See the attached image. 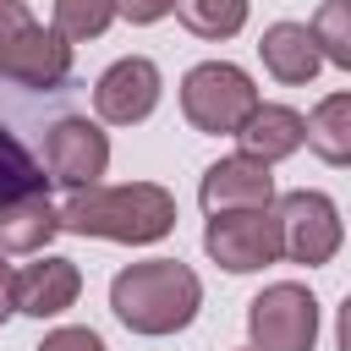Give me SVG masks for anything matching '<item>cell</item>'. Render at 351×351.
<instances>
[{
    "instance_id": "cell-15",
    "label": "cell",
    "mask_w": 351,
    "mask_h": 351,
    "mask_svg": "<svg viewBox=\"0 0 351 351\" xmlns=\"http://www.w3.org/2000/svg\"><path fill=\"white\" fill-rule=\"evenodd\" d=\"M49 186V176H44V159L11 132V121L0 115V203H11V197H33V192H44Z\"/></svg>"
},
{
    "instance_id": "cell-11",
    "label": "cell",
    "mask_w": 351,
    "mask_h": 351,
    "mask_svg": "<svg viewBox=\"0 0 351 351\" xmlns=\"http://www.w3.org/2000/svg\"><path fill=\"white\" fill-rule=\"evenodd\" d=\"M77 291H82V274H77L71 258H38V263H27V269L11 274V302H16V313H27V318H55V313H66V307L77 302Z\"/></svg>"
},
{
    "instance_id": "cell-5",
    "label": "cell",
    "mask_w": 351,
    "mask_h": 351,
    "mask_svg": "<svg viewBox=\"0 0 351 351\" xmlns=\"http://www.w3.org/2000/svg\"><path fill=\"white\" fill-rule=\"evenodd\" d=\"M247 335H252V351H313L318 340V302L307 285H269L252 296L247 307Z\"/></svg>"
},
{
    "instance_id": "cell-20",
    "label": "cell",
    "mask_w": 351,
    "mask_h": 351,
    "mask_svg": "<svg viewBox=\"0 0 351 351\" xmlns=\"http://www.w3.org/2000/svg\"><path fill=\"white\" fill-rule=\"evenodd\" d=\"M38 351H104V340H99L93 329L71 324V329H55V335H44V346H38Z\"/></svg>"
},
{
    "instance_id": "cell-1",
    "label": "cell",
    "mask_w": 351,
    "mask_h": 351,
    "mask_svg": "<svg viewBox=\"0 0 351 351\" xmlns=\"http://www.w3.org/2000/svg\"><path fill=\"white\" fill-rule=\"evenodd\" d=\"M60 230L71 236H104V241H159L176 230V197L159 181H126V186H82L55 208Z\"/></svg>"
},
{
    "instance_id": "cell-22",
    "label": "cell",
    "mask_w": 351,
    "mask_h": 351,
    "mask_svg": "<svg viewBox=\"0 0 351 351\" xmlns=\"http://www.w3.org/2000/svg\"><path fill=\"white\" fill-rule=\"evenodd\" d=\"M11 274H16V269H11L5 258H0V324H5L11 313H16V302H11Z\"/></svg>"
},
{
    "instance_id": "cell-7",
    "label": "cell",
    "mask_w": 351,
    "mask_h": 351,
    "mask_svg": "<svg viewBox=\"0 0 351 351\" xmlns=\"http://www.w3.org/2000/svg\"><path fill=\"white\" fill-rule=\"evenodd\" d=\"M203 247L219 269L230 274H252L263 263L280 258V225L269 208H230V214H208L203 225Z\"/></svg>"
},
{
    "instance_id": "cell-18",
    "label": "cell",
    "mask_w": 351,
    "mask_h": 351,
    "mask_svg": "<svg viewBox=\"0 0 351 351\" xmlns=\"http://www.w3.org/2000/svg\"><path fill=\"white\" fill-rule=\"evenodd\" d=\"M307 33H313V44H318L324 60H335V66L351 71V0H324Z\"/></svg>"
},
{
    "instance_id": "cell-8",
    "label": "cell",
    "mask_w": 351,
    "mask_h": 351,
    "mask_svg": "<svg viewBox=\"0 0 351 351\" xmlns=\"http://www.w3.org/2000/svg\"><path fill=\"white\" fill-rule=\"evenodd\" d=\"M44 170L66 192L99 186V176L110 170V137L82 115H55L44 126Z\"/></svg>"
},
{
    "instance_id": "cell-3",
    "label": "cell",
    "mask_w": 351,
    "mask_h": 351,
    "mask_svg": "<svg viewBox=\"0 0 351 351\" xmlns=\"http://www.w3.org/2000/svg\"><path fill=\"white\" fill-rule=\"evenodd\" d=\"M71 77V44L38 27L22 0H0V82L27 93H60Z\"/></svg>"
},
{
    "instance_id": "cell-6",
    "label": "cell",
    "mask_w": 351,
    "mask_h": 351,
    "mask_svg": "<svg viewBox=\"0 0 351 351\" xmlns=\"http://www.w3.org/2000/svg\"><path fill=\"white\" fill-rule=\"evenodd\" d=\"M274 225H280V258L291 263L318 269L340 252V208L324 192H285L274 208Z\"/></svg>"
},
{
    "instance_id": "cell-13",
    "label": "cell",
    "mask_w": 351,
    "mask_h": 351,
    "mask_svg": "<svg viewBox=\"0 0 351 351\" xmlns=\"http://www.w3.org/2000/svg\"><path fill=\"white\" fill-rule=\"evenodd\" d=\"M236 143H241L247 159L274 165V159H291V154L307 143V126H302V115H296L291 104H258V110L236 126Z\"/></svg>"
},
{
    "instance_id": "cell-21",
    "label": "cell",
    "mask_w": 351,
    "mask_h": 351,
    "mask_svg": "<svg viewBox=\"0 0 351 351\" xmlns=\"http://www.w3.org/2000/svg\"><path fill=\"white\" fill-rule=\"evenodd\" d=\"M170 11H176V0H115V16H126V22H159Z\"/></svg>"
},
{
    "instance_id": "cell-19",
    "label": "cell",
    "mask_w": 351,
    "mask_h": 351,
    "mask_svg": "<svg viewBox=\"0 0 351 351\" xmlns=\"http://www.w3.org/2000/svg\"><path fill=\"white\" fill-rule=\"evenodd\" d=\"M115 22V0H55V33L66 44H88Z\"/></svg>"
},
{
    "instance_id": "cell-10",
    "label": "cell",
    "mask_w": 351,
    "mask_h": 351,
    "mask_svg": "<svg viewBox=\"0 0 351 351\" xmlns=\"http://www.w3.org/2000/svg\"><path fill=\"white\" fill-rule=\"evenodd\" d=\"M197 203L208 214H230V208H269L274 203V176L269 165L236 154V159H219L203 170V186H197Z\"/></svg>"
},
{
    "instance_id": "cell-4",
    "label": "cell",
    "mask_w": 351,
    "mask_h": 351,
    "mask_svg": "<svg viewBox=\"0 0 351 351\" xmlns=\"http://www.w3.org/2000/svg\"><path fill=\"white\" fill-rule=\"evenodd\" d=\"M258 88L241 66L230 60H203L181 77V115L197 126V132H214V137H236V126L258 110Z\"/></svg>"
},
{
    "instance_id": "cell-12",
    "label": "cell",
    "mask_w": 351,
    "mask_h": 351,
    "mask_svg": "<svg viewBox=\"0 0 351 351\" xmlns=\"http://www.w3.org/2000/svg\"><path fill=\"white\" fill-rule=\"evenodd\" d=\"M258 55H263V71H269L274 82H285V88L313 82V77H318V66H324V55H318V44H313L307 22H274V27H263Z\"/></svg>"
},
{
    "instance_id": "cell-17",
    "label": "cell",
    "mask_w": 351,
    "mask_h": 351,
    "mask_svg": "<svg viewBox=\"0 0 351 351\" xmlns=\"http://www.w3.org/2000/svg\"><path fill=\"white\" fill-rule=\"evenodd\" d=\"M176 16L197 38H230L247 22V0H176Z\"/></svg>"
},
{
    "instance_id": "cell-9",
    "label": "cell",
    "mask_w": 351,
    "mask_h": 351,
    "mask_svg": "<svg viewBox=\"0 0 351 351\" xmlns=\"http://www.w3.org/2000/svg\"><path fill=\"white\" fill-rule=\"evenodd\" d=\"M159 66L148 60V55H126V60H115L99 82H93V110H99V121H110V126H137V121H148L154 115V104H159Z\"/></svg>"
},
{
    "instance_id": "cell-14",
    "label": "cell",
    "mask_w": 351,
    "mask_h": 351,
    "mask_svg": "<svg viewBox=\"0 0 351 351\" xmlns=\"http://www.w3.org/2000/svg\"><path fill=\"white\" fill-rule=\"evenodd\" d=\"M55 230H60V219L44 192L0 203V252H44Z\"/></svg>"
},
{
    "instance_id": "cell-2",
    "label": "cell",
    "mask_w": 351,
    "mask_h": 351,
    "mask_svg": "<svg viewBox=\"0 0 351 351\" xmlns=\"http://www.w3.org/2000/svg\"><path fill=\"white\" fill-rule=\"evenodd\" d=\"M110 307L132 335H176L203 307V280L181 258H143L110 280Z\"/></svg>"
},
{
    "instance_id": "cell-16",
    "label": "cell",
    "mask_w": 351,
    "mask_h": 351,
    "mask_svg": "<svg viewBox=\"0 0 351 351\" xmlns=\"http://www.w3.org/2000/svg\"><path fill=\"white\" fill-rule=\"evenodd\" d=\"M302 126H307V143L318 148V159H329V165L351 159V93H329L313 115H302Z\"/></svg>"
}]
</instances>
